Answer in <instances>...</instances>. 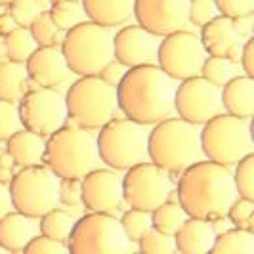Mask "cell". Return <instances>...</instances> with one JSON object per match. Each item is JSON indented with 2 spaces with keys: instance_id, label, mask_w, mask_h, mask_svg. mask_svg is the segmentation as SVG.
<instances>
[{
  "instance_id": "obj_18",
  "label": "cell",
  "mask_w": 254,
  "mask_h": 254,
  "mask_svg": "<svg viewBox=\"0 0 254 254\" xmlns=\"http://www.w3.org/2000/svg\"><path fill=\"white\" fill-rule=\"evenodd\" d=\"M27 76L37 86L58 88L69 75V65L60 46H37L25 62Z\"/></svg>"
},
{
  "instance_id": "obj_36",
  "label": "cell",
  "mask_w": 254,
  "mask_h": 254,
  "mask_svg": "<svg viewBox=\"0 0 254 254\" xmlns=\"http://www.w3.org/2000/svg\"><path fill=\"white\" fill-rule=\"evenodd\" d=\"M229 222L235 228H245L253 229V220H254V199H247V197H237L231 206L228 208Z\"/></svg>"
},
{
  "instance_id": "obj_4",
  "label": "cell",
  "mask_w": 254,
  "mask_h": 254,
  "mask_svg": "<svg viewBox=\"0 0 254 254\" xmlns=\"http://www.w3.org/2000/svg\"><path fill=\"white\" fill-rule=\"evenodd\" d=\"M100 163L96 138L88 128L65 123L46 138L44 165L60 178H82Z\"/></svg>"
},
{
  "instance_id": "obj_28",
  "label": "cell",
  "mask_w": 254,
  "mask_h": 254,
  "mask_svg": "<svg viewBox=\"0 0 254 254\" xmlns=\"http://www.w3.org/2000/svg\"><path fill=\"white\" fill-rule=\"evenodd\" d=\"M37 42L31 35L29 27H15L8 35H4V50H6V58L10 62H17V64H25L27 58L37 50Z\"/></svg>"
},
{
  "instance_id": "obj_14",
  "label": "cell",
  "mask_w": 254,
  "mask_h": 254,
  "mask_svg": "<svg viewBox=\"0 0 254 254\" xmlns=\"http://www.w3.org/2000/svg\"><path fill=\"white\" fill-rule=\"evenodd\" d=\"M220 86H214L201 75L180 80L174 92V111L178 117L201 127L208 119L220 113Z\"/></svg>"
},
{
  "instance_id": "obj_25",
  "label": "cell",
  "mask_w": 254,
  "mask_h": 254,
  "mask_svg": "<svg viewBox=\"0 0 254 254\" xmlns=\"http://www.w3.org/2000/svg\"><path fill=\"white\" fill-rule=\"evenodd\" d=\"M27 82H29V76L23 64L10 62V60L0 64V100L19 102V98L25 94Z\"/></svg>"
},
{
  "instance_id": "obj_7",
  "label": "cell",
  "mask_w": 254,
  "mask_h": 254,
  "mask_svg": "<svg viewBox=\"0 0 254 254\" xmlns=\"http://www.w3.org/2000/svg\"><path fill=\"white\" fill-rule=\"evenodd\" d=\"M203 157L220 165L233 166L245 155L253 153L249 119L218 113L201 125Z\"/></svg>"
},
{
  "instance_id": "obj_9",
  "label": "cell",
  "mask_w": 254,
  "mask_h": 254,
  "mask_svg": "<svg viewBox=\"0 0 254 254\" xmlns=\"http://www.w3.org/2000/svg\"><path fill=\"white\" fill-rule=\"evenodd\" d=\"M67 249L73 254H125L132 249V241L123 231L121 220L111 212H96L75 220Z\"/></svg>"
},
{
  "instance_id": "obj_34",
  "label": "cell",
  "mask_w": 254,
  "mask_h": 254,
  "mask_svg": "<svg viewBox=\"0 0 254 254\" xmlns=\"http://www.w3.org/2000/svg\"><path fill=\"white\" fill-rule=\"evenodd\" d=\"M29 31H31V35L38 46H54L58 42V37H60V29L52 21L50 12H46V10H42L31 21Z\"/></svg>"
},
{
  "instance_id": "obj_44",
  "label": "cell",
  "mask_w": 254,
  "mask_h": 254,
  "mask_svg": "<svg viewBox=\"0 0 254 254\" xmlns=\"http://www.w3.org/2000/svg\"><path fill=\"white\" fill-rule=\"evenodd\" d=\"M254 48H253V38L249 37L245 42H243V50H241V60H239V64H241L243 71H245V75L253 76L254 75V65H253V58H254Z\"/></svg>"
},
{
  "instance_id": "obj_48",
  "label": "cell",
  "mask_w": 254,
  "mask_h": 254,
  "mask_svg": "<svg viewBox=\"0 0 254 254\" xmlns=\"http://www.w3.org/2000/svg\"><path fill=\"white\" fill-rule=\"evenodd\" d=\"M8 58H6V50H4V37L0 35V64L2 62H6Z\"/></svg>"
},
{
  "instance_id": "obj_16",
  "label": "cell",
  "mask_w": 254,
  "mask_h": 254,
  "mask_svg": "<svg viewBox=\"0 0 254 254\" xmlns=\"http://www.w3.org/2000/svg\"><path fill=\"white\" fill-rule=\"evenodd\" d=\"M80 203L88 210L111 212L123 204V176L113 168H94L80 178Z\"/></svg>"
},
{
  "instance_id": "obj_12",
  "label": "cell",
  "mask_w": 254,
  "mask_h": 254,
  "mask_svg": "<svg viewBox=\"0 0 254 254\" xmlns=\"http://www.w3.org/2000/svg\"><path fill=\"white\" fill-rule=\"evenodd\" d=\"M17 113L21 127L37 132L42 138H48L52 132L67 123L65 98L58 88L48 86L25 90V94L17 102Z\"/></svg>"
},
{
  "instance_id": "obj_51",
  "label": "cell",
  "mask_w": 254,
  "mask_h": 254,
  "mask_svg": "<svg viewBox=\"0 0 254 254\" xmlns=\"http://www.w3.org/2000/svg\"><path fill=\"white\" fill-rule=\"evenodd\" d=\"M73 2H80V0H73Z\"/></svg>"
},
{
  "instance_id": "obj_32",
  "label": "cell",
  "mask_w": 254,
  "mask_h": 254,
  "mask_svg": "<svg viewBox=\"0 0 254 254\" xmlns=\"http://www.w3.org/2000/svg\"><path fill=\"white\" fill-rule=\"evenodd\" d=\"M136 243H138L140 253H143V254H172V253H176L174 235L163 233V231L155 229L153 226L147 229Z\"/></svg>"
},
{
  "instance_id": "obj_40",
  "label": "cell",
  "mask_w": 254,
  "mask_h": 254,
  "mask_svg": "<svg viewBox=\"0 0 254 254\" xmlns=\"http://www.w3.org/2000/svg\"><path fill=\"white\" fill-rule=\"evenodd\" d=\"M25 254H65L69 253L67 249V243L64 241H56L52 237L46 235H35L31 241L27 243V247L23 249Z\"/></svg>"
},
{
  "instance_id": "obj_5",
  "label": "cell",
  "mask_w": 254,
  "mask_h": 254,
  "mask_svg": "<svg viewBox=\"0 0 254 254\" xmlns=\"http://www.w3.org/2000/svg\"><path fill=\"white\" fill-rule=\"evenodd\" d=\"M64 98L67 117L88 130L102 128L119 111L117 88L107 84L100 75L80 76L69 86Z\"/></svg>"
},
{
  "instance_id": "obj_47",
  "label": "cell",
  "mask_w": 254,
  "mask_h": 254,
  "mask_svg": "<svg viewBox=\"0 0 254 254\" xmlns=\"http://www.w3.org/2000/svg\"><path fill=\"white\" fill-rule=\"evenodd\" d=\"M15 27H19L17 25V21L13 19V15L10 12H6V13H0V35L4 37V35H8L10 31H13Z\"/></svg>"
},
{
  "instance_id": "obj_10",
  "label": "cell",
  "mask_w": 254,
  "mask_h": 254,
  "mask_svg": "<svg viewBox=\"0 0 254 254\" xmlns=\"http://www.w3.org/2000/svg\"><path fill=\"white\" fill-rule=\"evenodd\" d=\"M13 210L40 218L60 204V176L44 165L23 166L10 180Z\"/></svg>"
},
{
  "instance_id": "obj_33",
  "label": "cell",
  "mask_w": 254,
  "mask_h": 254,
  "mask_svg": "<svg viewBox=\"0 0 254 254\" xmlns=\"http://www.w3.org/2000/svg\"><path fill=\"white\" fill-rule=\"evenodd\" d=\"M233 174V184L239 197L254 199V155L249 153L245 155L241 161L235 163Z\"/></svg>"
},
{
  "instance_id": "obj_29",
  "label": "cell",
  "mask_w": 254,
  "mask_h": 254,
  "mask_svg": "<svg viewBox=\"0 0 254 254\" xmlns=\"http://www.w3.org/2000/svg\"><path fill=\"white\" fill-rule=\"evenodd\" d=\"M38 220H40L38 228H40L42 235L64 243L69 239L71 229L75 226V218L71 216L69 212H65V210H60V208H52L46 214H42Z\"/></svg>"
},
{
  "instance_id": "obj_19",
  "label": "cell",
  "mask_w": 254,
  "mask_h": 254,
  "mask_svg": "<svg viewBox=\"0 0 254 254\" xmlns=\"http://www.w3.org/2000/svg\"><path fill=\"white\" fill-rule=\"evenodd\" d=\"M216 239L210 220L190 216L174 233L176 251L182 254H208Z\"/></svg>"
},
{
  "instance_id": "obj_30",
  "label": "cell",
  "mask_w": 254,
  "mask_h": 254,
  "mask_svg": "<svg viewBox=\"0 0 254 254\" xmlns=\"http://www.w3.org/2000/svg\"><path fill=\"white\" fill-rule=\"evenodd\" d=\"M199 75L204 76L214 86L222 88L229 78L235 76V64H231L228 58H222V56H206Z\"/></svg>"
},
{
  "instance_id": "obj_39",
  "label": "cell",
  "mask_w": 254,
  "mask_h": 254,
  "mask_svg": "<svg viewBox=\"0 0 254 254\" xmlns=\"http://www.w3.org/2000/svg\"><path fill=\"white\" fill-rule=\"evenodd\" d=\"M220 15L214 0H190V10H188V21L197 27L206 25L210 19Z\"/></svg>"
},
{
  "instance_id": "obj_8",
  "label": "cell",
  "mask_w": 254,
  "mask_h": 254,
  "mask_svg": "<svg viewBox=\"0 0 254 254\" xmlns=\"http://www.w3.org/2000/svg\"><path fill=\"white\" fill-rule=\"evenodd\" d=\"M96 138L100 161L113 170H127L147 159V130L132 119H111Z\"/></svg>"
},
{
  "instance_id": "obj_31",
  "label": "cell",
  "mask_w": 254,
  "mask_h": 254,
  "mask_svg": "<svg viewBox=\"0 0 254 254\" xmlns=\"http://www.w3.org/2000/svg\"><path fill=\"white\" fill-rule=\"evenodd\" d=\"M50 12L52 21L60 31H69L71 27L82 21V6L80 2H73V0H56L52 2Z\"/></svg>"
},
{
  "instance_id": "obj_24",
  "label": "cell",
  "mask_w": 254,
  "mask_h": 254,
  "mask_svg": "<svg viewBox=\"0 0 254 254\" xmlns=\"http://www.w3.org/2000/svg\"><path fill=\"white\" fill-rule=\"evenodd\" d=\"M44 145L46 140L27 128H19L13 136L6 140V151L12 155L17 166H35L44 163Z\"/></svg>"
},
{
  "instance_id": "obj_49",
  "label": "cell",
  "mask_w": 254,
  "mask_h": 254,
  "mask_svg": "<svg viewBox=\"0 0 254 254\" xmlns=\"http://www.w3.org/2000/svg\"><path fill=\"white\" fill-rule=\"evenodd\" d=\"M12 0H0V4H10Z\"/></svg>"
},
{
  "instance_id": "obj_27",
  "label": "cell",
  "mask_w": 254,
  "mask_h": 254,
  "mask_svg": "<svg viewBox=\"0 0 254 254\" xmlns=\"http://www.w3.org/2000/svg\"><path fill=\"white\" fill-rule=\"evenodd\" d=\"M188 218H190L188 212L182 208V204L178 201L166 199L165 203H161L157 208L151 210V226L163 233L174 235Z\"/></svg>"
},
{
  "instance_id": "obj_46",
  "label": "cell",
  "mask_w": 254,
  "mask_h": 254,
  "mask_svg": "<svg viewBox=\"0 0 254 254\" xmlns=\"http://www.w3.org/2000/svg\"><path fill=\"white\" fill-rule=\"evenodd\" d=\"M233 25L237 29V33L241 35V38L251 37V27H253V13L249 15H241V17H233Z\"/></svg>"
},
{
  "instance_id": "obj_45",
  "label": "cell",
  "mask_w": 254,
  "mask_h": 254,
  "mask_svg": "<svg viewBox=\"0 0 254 254\" xmlns=\"http://www.w3.org/2000/svg\"><path fill=\"white\" fill-rule=\"evenodd\" d=\"M10 210H13L10 186H8L6 182H0V218L6 216Z\"/></svg>"
},
{
  "instance_id": "obj_52",
  "label": "cell",
  "mask_w": 254,
  "mask_h": 254,
  "mask_svg": "<svg viewBox=\"0 0 254 254\" xmlns=\"http://www.w3.org/2000/svg\"><path fill=\"white\" fill-rule=\"evenodd\" d=\"M0 151H2V149H0Z\"/></svg>"
},
{
  "instance_id": "obj_50",
  "label": "cell",
  "mask_w": 254,
  "mask_h": 254,
  "mask_svg": "<svg viewBox=\"0 0 254 254\" xmlns=\"http://www.w3.org/2000/svg\"><path fill=\"white\" fill-rule=\"evenodd\" d=\"M0 253H8V251H6V249H4L2 245H0Z\"/></svg>"
},
{
  "instance_id": "obj_1",
  "label": "cell",
  "mask_w": 254,
  "mask_h": 254,
  "mask_svg": "<svg viewBox=\"0 0 254 254\" xmlns=\"http://www.w3.org/2000/svg\"><path fill=\"white\" fill-rule=\"evenodd\" d=\"M176 80L157 64L130 67L117 86L119 111L140 125H155L174 113Z\"/></svg>"
},
{
  "instance_id": "obj_38",
  "label": "cell",
  "mask_w": 254,
  "mask_h": 254,
  "mask_svg": "<svg viewBox=\"0 0 254 254\" xmlns=\"http://www.w3.org/2000/svg\"><path fill=\"white\" fill-rule=\"evenodd\" d=\"M21 128L15 102L0 100V141H6Z\"/></svg>"
},
{
  "instance_id": "obj_43",
  "label": "cell",
  "mask_w": 254,
  "mask_h": 254,
  "mask_svg": "<svg viewBox=\"0 0 254 254\" xmlns=\"http://www.w3.org/2000/svg\"><path fill=\"white\" fill-rule=\"evenodd\" d=\"M128 67L121 64V62H117V60H111L107 65H103V69L100 71V78H103L107 84H111V86H119V82L123 80V76L127 75Z\"/></svg>"
},
{
  "instance_id": "obj_20",
  "label": "cell",
  "mask_w": 254,
  "mask_h": 254,
  "mask_svg": "<svg viewBox=\"0 0 254 254\" xmlns=\"http://www.w3.org/2000/svg\"><path fill=\"white\" fill-rule=\"evenodd\" d=\"M201 44L208 56H222L226 58L228 52L243 44L241 35L233 25V19L228 15H216L206 25L201 27Z\"/></svg>"
},
{
  "instance_id": "obj_6",
  "label": "cell",
  "mask_w": 254,
  "mask_h": 254,
  "mask_svg": "<svg viewBox=\"0 0 254 254\" xmlns=\"http://www.w3.org/2000/svg\"><path fill=\"white\" fill-rule=\"evenodd\" d=\"M62 52L69 71L78 76L100 75L103 65L113 60V37L107 27L94 21H80L65 31Z\"/></svg>"
},
{
  "instance_id": "obj_22",
  "label": "cell",
  "mask_w": 254,
  "mask_h": 254,
  "mask_svg": "<svg viewBox=\"0 0 254 254\" xmlns=\"http://www.w3.org/2000/svg\"><path fill=\"white\" fill-rule=\"evenodd\" d=\"M134 2L136 0H80V6L90 21L109 29L127 23L134 15Z\"/></svg>"
},
{
  "instance_id": "obj_13",
  "label": "cell",
  "mask_w": 254,
  "mask_h": 254,
  "mask_svg": "<svg viewBox=\"0 0 254 254\" xmlns=\"http://www.w3.org/2000/svg\"><path fill=\"white\" fill-rule=\"evenodd\" d=\"M157 44V65L174 80H184L201 73L206 52L201 38L191 31H174L170 35L161 37Z\"/></svg>"
},
{
  "instance_id": "obj_21",
  "label": "cell",
  "mask_w": 254,
  "mask_h": 254,
  "mask_svg": "<svg viewBox=\"0 0 254 254\" xmlns=\"http://www.w3.org/2000/svg\"><path fill=\"white\" fill-rule=\"evenodd\" d=\"M222 107L226 113L251 119L254 115V78L249 75H235L220 88Z\"/></svg>"
},
{
  "instance_id": "obj_37",
  "label": "cell",
  "mask_w": 254,
  "mask_h": 254,
  "mask_svg": "<svg viewBox=\"0 0 254 254\" xmlns=\"http://www.w3.org/2000/svg\"><path fill=\"white\" fill-rule=\"evenodd\" d=\"M8 6H10V13L13 15V19L21 27H29L31 21L44 10L42 0H12Z\"/></svg>"
},
{
  "instance_id": "obj_15",
  "label": "cell",
  "mask_w": 254,
  "mask_h": 254,
  "mask_svg": "<svg viewBox=\"0 0 254 254\" xmlns=\"http://www.w3.org/2000/svg\"><path fill=\"white\" fill-rule=\"evenodd\" d=\"M190 0H136L134 17L138 25L155 37H165L188 25Z\"/></svg>"
},
{
  "instance_id": "obj_23",
  "label": "cell",
  "mask_w": 254,
  "mask_h": 254,
  "mask_svg": "<svg viewBox=\"0 0 254 254\" xmlns=\"http://www.w3.org/2000/svg\"><path fill=\"white\" fill-rule=\"evenodd\" d=\"M33 220L19 210H10L0 218V245L8 253H23L27 243L35 237Z\"/></svg>"
},
{
  "instance_id": "obj_42",
  "label": "cell",
  "mask_w": 254,
  "mask_h": 254,
  "mask_svg": "<svg viewBox=\"0 0 254 254\" xmlns=\"http://www.w3.org/2000/svg\"><path fill=\"white\" fill-rule=\"evenodd\" d=\"M80 178H60V203L67 206L80 204Z\"/></svg>"
},
{
  "instance_id": "obj_35",
  "label": "cell",
  "mask_w": 254,
  "mask_h": 254,
  "mask_svg": "<svg viewBox=\"0 0 254 254\" xmlns=\"http://www.w3.org/2000/svg\"><path fill=\"white\" fill-rule=\"evenodd\" d=\"M123 231L132 243H136L141 235L151 228V212L141 210V208H130L121 218Z\"/></svg>"
},
{
  "instance_id": "obj_11",
  "label": "cell",
  "mask_w": 254,
  "mask_h": 254,
  "mask_svg": "<svg viewBox=\"0 0 254 254\" xmlns=\"http://www.w3.org/2000/svg\"><path fill=\"white\" fill-rule=\"evenodd\" d=\"M123 176V201L130 208H141L151 212L172 195L170 172L155 163L141 161L125 170Z\"/></svg>"
},
{
  "instance_id": "obj_17",
  "label": "cell",
  "mask_w": 254,
  "mask_h": 254,
  "mask_svg": "<svg viewBox=\"0 0 254 254\" xmlns=\"http://www.w3.org/2000/svg\"><path fill=\"white\" fill-rule=\"evenodd\" d=\"M157 54V37L141 25L123 27L113 37V56L125 67L153 64Z\"/></svg>"
},
{
  "instance_id": "obj_41",
  "label": "cell",
  "mask_w": 254,
  "mask_h": 254,
  "mask_svg": "<svg viewBox=\"0 0 254 254\" xmlns=\"http://www.w3.org/2000/svg\"><path fill=\"white\" fill-rule=\"evenodd\" d=\"M218 12L228 17H241L254 12V0H214Z\"/></svg>"
},
{
  "instance_id": "obj_3",
  "label": "cell",
  "mask_w": 254,
  "mask_h": 254,
  "mask_svg": "<svg viewBox=\"0 0 254 254\" xmlns=\"http://www.w3.org/2000/svg\"><path fill=\"white\" fill-rule=\"evenodd\" d=\"M147 157L166 172H182L203 159L201 128L182 117H166L147 134Z\"/></svg>"
},
{
  "instance_id": "obj_2",
  "label": "cell",
  "mask_w": 254,
  "mask_h": 254,
  "mask_svg": "<svg viewBox=\"0 0 254 254\" xmlns=\"http://www.w3.org/2000/svg\"><path fill=\"white\" fill-rule=\"evenodd\" d=\"M180 174L176 193L188 216L204 220L226 216L231 203L239 197L233 174L226 165L201 159Z\"/></svg>"
},
{
  "instance_id": "obj_26",
  "label": "cell",
  "mask_w": 254,
  "mask_h": 254,
  "mask_svg": "<svg viewBox=\"0 0 254 254\" xmlns=\"http://www.w3.org/2000/svg\"><path fill=\"white\" fill-rule=\"evenodd\" d=\"M212 254H254V233L253 229L231 228L218 233Z\"/></svg>"
}]
</instances>
